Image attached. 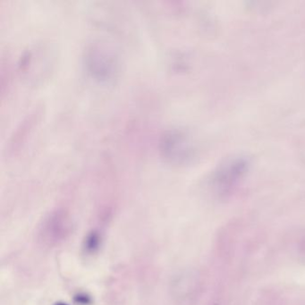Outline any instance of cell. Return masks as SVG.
<instances>
[{"instance_id":"2","label":"cell","mask_w":305,"mask_h":305,"mask_svg":"<svg viewBox=\"0 0 305 305\" xmlns=\"http://www.w3.org/2000/svg\"><path fill=\"white\" fill-rule=\"evenodd\" d=\"M161 159L169 165L180 166L191 158V151L186 135L178 129H170L163 133L159 143Z\"/></svg>"},{"instance_id":"3","label":"cell","mask_w":305,"mask_h":305,"mask_svg":"<svg viewBox=\"0 0 305 305\" xmlns=\"http://www.w3.org/2000/svg\"><path fill=\"white\" fill-rule=\"evenodd\" d=\"M99 244H100V236L98 233H90L86 237L85 244H84L86 252L90 253L96 252L99 247Z\"/></svg>"},{"instance_id":"6","label":"cell","mask_w":305,"mask_h":305,"mask_svg":"<svg viewBox=\"0 0 305 305\" xmlns=\"http://www.w3.org/2000/svg\"><path fill=\"white\" fill-rule=\"evenodd\" d=\"M213 305H219V304H217V303H215V304H213Z\"/></svg>"},{"instance_id":"5","label":"cell","mask_w":305,"mask_h":305,"mask_svg":"<svg viewBox=\"0 0 305 305\" xmlns=\"http://www.w3.org/2000/svg\"><path fill=\"white\" fill-rule=\"evenodd\" d=\"M55 305H69V304H67V303H65V302H57V303H56V304Z\"/></svg>"},{"instance_id":"1","label":"cell","mask_w":305,"mask_h":305,"mask_svg":"<svg viewBox=\"0 0 305 305\" xmlns=\"http://www.w3.org/2000/svg\"><path fill=\"white\" fill-rule=\"evenodd\" d=\"M86 72L98 83L109 84L118 78L120 62L118 54L110 45L101 41H92L83 54Z\"/></svg>"},{"instance_id":"4","label":"cell","mask_w":305,"mask_h":305,"mask_svg":"<svg viewBox=\"0 0 305 305\" xmlns=\"http://www.w3.org/2000/svg\"><path fill=\"white\" fill-rule=\"evenodd\" d=\"M73 301L80 305H89L91 303V298L85 293H78L73 297Z\"/></svg>"}]
</instances>
